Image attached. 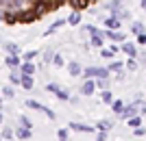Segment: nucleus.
Listing matches in <instances>:
<instances>
[{
  "mask_svg": "<svg viewBox=\"0 0 146 141\" xmlns=\"http://www.w3.org/2000/svg\"><path fill=\"white\" fill-rule=\"evenodd\" d=\"M85 76H100V78H105L107 76V70H96V68H90V70H85Z\"/></svg>",
  "mask_w": 146,
  "mask_h": 141,
  "instance_id": "1",
  "label": "nucleus"
},
{
  "mask_svg": "<svg viewBox=\"0 0 146 141\" xmlns=\"http://www.w3.org/2000/svg\"><path fill=\"white\" fill-rule=\"evenodd\" d=\"M20 22H35V20H37V15H35V11H29V13H20Z\"/></svg>",
  "mask_w": 146,
  "mask_h": 141,
  "instance_id": "2",
  "label": "nucleus"
},
{
  "mask_svg": "<svg viewBox=\"0 0 146 141\" xmlns=\"http://www.w3.org/2000/svg\"><path fill=\"white\" fill-rule=\"evenodd\" d=\"M33 72H35V65H33L31 61H24V63H22V76H24V74H29V76H31Z\"/></svg>",
  "mask_w": 146,
  "mask_h": 141,
  "instance_id": "3",
  "label": "nucleus"
},
{
  "mask_svg": "<svg viewBox=\"0 0 146 141\" xmlns=\"http://www.w3.org/2000/svg\"><path fill=\"white\" fill-rule=\"evenodd\" d=\"M122 50H124V52H127V54L131 56V59H133V56L137 54V50H135V46H133V43H124V46H122Z\"/></svg>",
  "mask_w": 146,
  "mask_h": 141,
  "instance_id": "4",
  "label": "nucleus"
},
{
  "mask_svg": "<svg viewBox=\"0 0 146 141\" xmlns=\"http://www.w3.org/2000/svg\"><path fill=\"white\" fill-rule=\"evenodd\" d=\"M7 65H9V68H18V65H20L18 54H9V56H7Z\"/></svg>",
  "mask_w": 146,
  "mask_h": 141,
  "instance_id": "5",
  "label": "nucleus"
},
{
  "mask_svg": "<svg viewBox=\"0 0 146 141\" xmlns=\"http://www.w3.org/2000/svg\"><path fill=\"white\" fill-rule=\"evenodd\" d=\"M20 83H22V87H24V89H33V78H31L29 74H24Z\"/></svg>",
  "mask_w": 146,
  "mask_h": 141,
  "instance_id": "6",
  "label": "nucleus"
},
{
  "mask_svg": "<svg viewBox=\"0 0 146 141\" xmlns=\"http://www.w3.org/2000/svg\"><path fill=\"white\" fill-rule=\"evenodd\" d=\"M105 35H107V37H109V39H113V41H122V39H124V35H122V33H113V31H107V33H105Z\"/></svg>",
  "mask_w": 146,
  "mask_h": 141,
  "instance_id": "7",
  "label": "nucleus"
},
{
  "mask_svg": "<svg viewBox=\"0 0 146 141\" xmlns=\"http://www.w3.org/2000/svg\"><path fill=\"white\" fill-rule=\"evenodd\" d=\"M94 87H96V85H94L92 80H87L85 85H83V89H81V91L85 93V96H90V93H94Z\"/></svg>",
  "mask_w": 146,
  "mask_h": 141,
  "instance_id": "8",
  "label": "nucleus"
},
{
  "mask_svg": "<svg viewBox=\"0 0 146 141\" xmlns=\"http://www.w3.org/2000/svg\"><path fill=\"white\" fill-rule=\"evenodd\" d=\"M15 135H18V139H29V137H31V128H24V126H22Z\"/></svg>",
  "mask_w": 146,
  "mask_h": 141,
  "instance_id": "9",
  "label": "nucleus"
},
{
  "mask_svg": "<svg viewBox=\"0 0 146 141\" xmlns=\"http://www.w3.org/2000/svg\"><path fill=\"white\" fill-rule=\"evenodd\" d=\"M46 11H48V7L44 5V2H37V7H35V15H37V18H39L42 13H46Z\"/></svg>",
  "mask_w": 146,
  "mask_h": 141,
  "instance_id": "10",
  "label": "nucleus"
},
{
  "mask_svg": "<svg viewBox=\"0 0 146 141\" xmlns=\"http://www.w3.org/2000/svg\"><path fill=\"white\" fill-rule=\"evenodd\" d=\"M70 128H72V130H83V132H90V126H81V124H76V122H72V124H70Z\"/></svg>",
  "mask_w": 146,
  "mask_h": 141,
  "instance_id": "11",
  "label": "nucleus"
},
{
  "mask_svg": "<svg viewBox=\"0 0 146 141\" xmlns=\"http://www.w3.org/2000/svg\"><path fill=\"white\" fill-rule=\"evenodd\" d=\"M135 111H137V106H127V109H122L120 113H122V115H127V117H131V115H135Z\"/></svg>",
  "mask_w": 146,
  "mask_h": 141,
  "instance_id": "12",
  "label": "nucleus"
},
{
  "mask_svg": "<svg viewBox=\"0 0 146 141\" xmlns=\"http://www.w3.org/2000/svg\"><path fill=\"white\" fill-rule=\"evenodd\" d=\"M107 26H109V28H118V26H120V20H118L116 15H113V18H109V20H107Z\"/></svg>",
  "mask_w": 146,
  "mask_h": 141,
  "instance_id": "13",
  "label": "nucleus"
},
{
  "mask_svg": "<svg viewBox=\"0 0 146 141\" xmlns=\"http://www.w3.org/2000/svg\"><path fill=\"white\" fill-rule=\"evenodd\" d=\"M7 52H9V54H20V48L15 43H7Z\"/></svg>",
  "mask_w": 146,
  "mask_h": 141,
  "instance_id": "14",
  "label": "nucleus"
},
{
  "mask_svg": "<svg viewBox=\"0 0 146 141\" xmlns=\"http://www.w3.org/2000/svg\"><path fill=\"white\" fill-rule=\"evenodd\" d=\"M131 31H133V33H135V35H142V33H144V26H142V24H140V22H135V24H133V26H131Z\"/></svg>",
  "mask_w": 146,
  "mask_h": 141,
  "instance_id": "15",
  "label": "nucleus"
},
{
  "mask_svg": "<svg viewBox=\"0 0 146 141\" xmlns=\"http://www.w3.org/2000/svg\"><path fill=\"white\" fill-rule=\"evenodd\" d=\"M0 135H2V139H11V137H13V130L9 128V126H5V128H2V132H0Z\"/></svg>",
  "mask_w": 146,
  "mask_h": 141,
  "instance_id": "16",
  "label": "nucleus"
},
{
  "mask_svg": "<svg viewBox=\"0 0 146 141\" xmlns=\"http://www.w3.org/2000/svg\"><path fill=\"white\" fill-rule=\"evenodd\" d=\"M70 74H72V76H79V74H81L79 63H70Z\"/></svg>",
  "mask_w": 146,
  "mask_h": 141,
  "instance_id": "17",
  "label": "nucleus"
},
{
  "mask_svg": "<svg viewBox=\"0 0 146 141\" xmlns=\"http://www.w3.org/2000/svg\"><path fill=\"white\" fill-rule=\"evenodd\" d=\"M74 7H79V9H83V7H87L90 5V0H70Z\"/></svg>",
  "mask_w": 146,
  "mask_h": 141,
  "instance_id": "18",
  "label": "nucleus"
},
{
  "mask_svg": "<svg viewBox=\"0 0 146 141\" xmlns=\"http://www.w3.org/2000/svg\"><path fill=\"white\" fill-rule=\"evenodd\" d=\"M13 93L15 91H13L11 87H5V89H2V96H5V98H13Z\"/></svg>",
  "mask_w": 146,
  "mask_h": 141,
  "instance_id": "19",
  "label": "nucleus"
},
{
  "mask_svg": "<svg viewBox=\"0 0 146 141\" xmlns=\"http://www.w3.org/2000/svg\"><path fill=\"white\" fill-rule=\"evenodd\" d=\"M79 13H72V15H70V18H68V22H70V24H79Z\"/></svg>",
  "mask_w": 146,
  "mask_h": 141,
  "instance_id": "20",
  "label": "nucleus"
},
{
  "mask_svg": "<svg viewBox=\"0 0 146 141\" xmlns=\"http://www.w3.org/2000/svg\"><path fill=\"white\" fill-rule=\"evenodd\" d=\"M92 43H94V46H103V37H98V33L94 37H92Z\"/></svg>",
  "mask_w": 146,
  "mask_h": 141,
  "instance_id": "21",
  "label": "nucleus"
},
{
  "mask_svg": "<svg viewBox=\"0 0 146 141\" xmlns=\"http://www.w3.org/2000/svg\"><path fill=\"white\" fill-rule=\"evenodd\" d=\"M129 126L137 128V126H140V117H131V119H129Z\"/></svg>",
  "mask_w": 146,
  "mask_h": 141,
  "instance_id": "22",
  "label": "nucleus"
},
{
  "mask_svg": "<svg viewBox=\"0 0 146 141\" xmlns=\"http://www.w3.org/2000/svg\"><path fill=\"white\" fill-rule=\"evenodd\" d=\"M111 106H113V111H118V113H120V111L124 109V104H122L120 100H116V102H113V104H111Z\"/></svg>",
  "mask_w": 146,
  "mask_h": 141,
  "instance_id": "23",
  "label": "nucleus"
},
{
  "mask_svg": "<svg viewBox=\"0 0 146 141\" xmlns=\"http://www.w3.org/2000/svg\"><path fill=\"white\" fill-rule=\"evenodd\" d=\"M98 128H103V130H107V128H111V122H107V119H103V122L98 124Z\"/></svg>",
  "mask_w": 146,
  "mask_h": 141,
  "instance_id": "24",
  "label": "nucleus"
},
{
  "mask_svg": "<svg viewBox=\"0 0 146 141\" xmlns=\"http://www.w3.org/2000/svg\"><path fill=\"white\" fill-rule=\"evenodd\" d=\"M20 124H22L24 128H31V119H26V117H20Z\"/></svg>",
  "mask_w": 146,
  "mask_h": 141,
  "instance_id": "25",
  "label": "nucleus"
},
{
  "mask_svg": "<svg viewBox=\"0 0 146 141\" xmlns=\"http://www.w3.org/2000/svg\"><path fill=\"white\" fill-rule=\"evenodd\" d=\"M52 61H55L57 65H63V59H61V54H52Z\"/></svg>",
  "mask_w": 146,
  "mask_h": 141,
  "instance_id": "26",
  "label": "nucleus"
},
{
  "mask_svg": "<svg viewBox=\"0 0 146 141\" xmlns=\"http://www.w3.org/2000/svg\"><path fill=\"white\" fill-rule=\"evenodd\" d=\"M120 68H122V63H120V61H113V63H111V65H109L107 70H120Z\"/></svg>",
  "mask_w": 146,
  "mask_h": 141,
  "instance_id": "27",
  "label": "nucleus"
},
{
  "mask_svg": "<svg viewBox=\"0 0 146 141\" xmlns=\"http://www.w3.org/2000/svg\"><path fill=\"white\" fill-rule=\"evenodd\" d=\"M46 89H48V91H52V93H57V91H59V85H55V83H52V85H48Z\"/></svg>",
  "mask_w": 146,
  "mask_h": 141,
  "instance_id": "28",
  "label": "nucleus"
},
{
  "mask_svg": "<svg viewBox=\"0 0 146 141\" xmlns=\"http://www.w3.org/2000/svg\"><path fill=\"white\" fill-rule=\"evenodd\" d=\"M59 139L61 141H68V132H66V130H59Z\"/></svg>",
  "mask_w": 146,
  "mask_h": 141,
  "instance_id": "29",
  "label": "nucleus"
},
{
  "mask_svg": "<svg viewBox=\"0 0 146 141\" xmlns=\"http://www.w3.org/2000/svg\"><path fill=\"white\" fill-rule=\"evenodd\" d=\"M35 54H37V52H26V54H24V61H31Z\"/></svg>",
  "mask_w": 146,
  "mask_h": 141,
  "instance_id": "30",
  "label": "nucleus"
},
{
  "mask_svg": "<svg viewBox=\"0 0 146 141\" xmlns=\"http://www.w3.org/2000/svg\"><path fill=\"white\" fill-rule=\"evenodd\" d=\"M103 100H105V102H111V93L105 91V93H103Z\"/></svg>",
  "mask_w": 146,
  "mask_h": 141,
  "instance_id": "31",
  "label": "nucleus"
},
{
  "mask_svg": "<svg viewBox=\"0 0 146 141\" xmlns=\"http://www.w3.org/2000/svg\"><path fill=\"white\" fill-rule=\"evenodd\" d=\"M57 96H59L61 100H68V93H66V91H61V89H59V91H57Z\"/></svg>",
  "mask_w": 146,
  "mask_h": 141,
  "instance_id": "32",
  "label": "nucleus"
},
{
  "mask_svg": "<svg viewBox=\"0 0 146 141\" xmlns=\"http://www.w3.org/2000/svg\"><path fill=\"white\" fill-rule=\"evenodd\" d=\"M50 59H52V52H50V50H48V52H44V61H50Z\"/></svg>",
  "mask_w": 146,
  "mask_h": 141,
  "instance_id": "33",
  "label": "nucleus"
},
{
  "mask_svg": "<svg viewBox=\"0 0 146 141\" xmlns=\"http://www.w3.org/2000/svg\"><path fill=\"white\" fill-rule=\"evenodd\" d=\"M11 80H13V83H20V80H22V78H20V76H18V74H15V72H13V74H11Z\"/></svg>",
  "mask_w": 146,
  "mask_h": 141,
  "instance_id": "34",
  "label": "nucleus"
},
{
  "mask_svg": "<svg viewBox=\"0 0 146 141\" xmlns=\"http://www.w3.org/2000/svg\"><path fill=\"white\" fill-rule=\"evenodd\" d=\"M96 141H105V132H100V135L96 137Z\"/></svg>",
  "mask_w": 146,
  "mask_h": 141,
  "instance_id": "35",
  "label": "nucleus"
},
{
  "mask_svg": "<svg viewBox=\"0 0 146 141\" xmlns=\"http://www.w3.org/2000/svg\"><path fill=\"white\" fill-rule=\"evenodd\" d=\"M140 43H146V35H144V33L140 35Z\"/></svg>",
  "mask_w": 146,
  "mask_h": 141,
  "instance_id": "36",
  "label": "nucleus"
},
{
  "mask_svg": "<svg viewBox=\"0 0 146 141\" xmlns=\"http://www.w3.org/2000/svg\"><path fill=\"white\" fill-rule=\"evenodd\" d=\"M2 122H5V117H2V113H0V124H2Z\"/></svg>",
  "mask_w": 146,
  "mask_h": 141,
  "instance_id": "37",
  "label": "nucleus"
},
{
  "mask_svg": "<svg viewBox=\"0 0 146 141\" xmlns=\"http://www.w3.org/2000/svg\"><path fill=\"white\" fill-rule=\"evenodd\" d=\"M142 7H144V9H146V0H142Z\"/></svg>",
  "mask_w": 146,
  "mask_h": 141,
  "instance_id": "38",
  "label": "nucleus"
},
{
  "mask_svg": "<svg viewBox=\"0 0 146 141\" xmlns=\"http://www.w3.org/2000/svg\"><path fill=\"white\" fill-rule=\"evenodd\" d=\"M0 109H2V100H0Z\"/></svg>",
  "mask_w": 146,
  "mask_h": 141,
  "instance_id": "39",
  "label": "nucleus"
}]
</instances>
